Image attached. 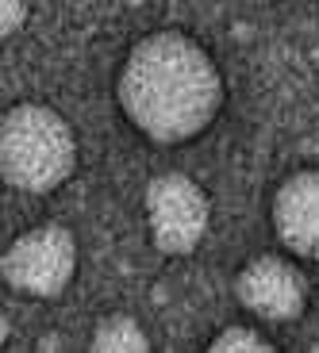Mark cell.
<instances>
[{
  "mask_svg": "<svg viewBox=\"0 0 319 353\" xmlns=\"http://www.w3.org/2000/svg\"><path fill=\"white\" fill-rule=\"evenodd\" d=\"M77 165V139L62 112L19 100L0 119V173L16 192L46 196Z\"/></svg>",
  "mask_w": 319,
  "mask_h": 353,
  "instance_id": "2",
  "label": "cell"
},
{
  "mask_svg": "<svg viewBox=\"0 0 319 353\" xmlns=\"http://www.w3.org/2000/svg\"><path fill=\"white\" fill-rule=\"evenodd\" d=\"M235 296L258 319L293 323L304 311V303H308V281H304V273L293 261L262 254L239 269V276H235Z\"/></svg>",
  "mask_w": 319,
  "mask_h": 353,
  "instance_id": "5",
  "label": "cell"
},
{
  "mask_svg": "<svg viewBox=\"0 0 319 353\" xmlns=\"http://www.w3.org/2000/svg\"><path fill=\"white\" fill-rule=\"evenodd\" d=\"M119 108L154 142H188L215 119L223 77L212 54L185 31H154L127 50L119 70Z\"/></svg>",
  "mask_w": 319,
  "mask_h": 353,
  "instance_id": "1",
  "label": "cell"
},
{
  "mask_svg": "<svg viewBox=\"0 0 319 353\" xmlns=\"http://www.w3.org/2000/svg\"><path fill=\"white\" fill-rule=\"evenodd\" d=\"M204 353H277L266 338L258 330H246V327H227L208 342Z\"/></svg>",
  "mask_w": 319,
  "mask_h": 353,
  "instance_id": "8",
  "label": "cell"
},
{
  "mask_svg": "<svg viewBox=\"0 0 319 353\" xmlns=\"http://www.w3.org/2000/svg\"><path fill=\"white\" fill-rule=\"evenodd\" d=\"M308 353H319V342H316V345H311V350H308Z\"/></svg>",
  "mask_w": 319,
  "mask_h": 353,
  "instance_id": "10",
  "label": "cell"
},
{
  "mask_svg": "<svg viewBox=\"0 0 319 353\" xmlns=\"http://www.w3.org/2000/svg\"><path fill=\"white\" fill-rule=\"evenodd\" d=\"M0 273L19 296L50 300V296L70 288L73 273H77V239L58 223L31 227L8 242Z\"/></svg>",
  "mask_w": 319,
  "mask_h": 353,
  "instance_id": "3",
  "label": "cell"
},
{
  "mask_svg": "<svg viewBox=\"0 0 319 353\" xmlns=\"http://www.w3.org/2000/svg\"><path fill=\"white\" fill-rule=\"evenodd\" d=\"M23 19H27V4H19V0H0V35L4 39L16 35Z\"/></svg>",
  "mask_w": 319,
  "mask_h": 353,
  "instance_id": "9",
  "label": "cell"
},
{
  "mask_svg": "<svg viewBox=\"0 0 319 353\" xmlns=\"http://www.w3.org/2000/svg\"><path fill=\"white\" fill-rule=\"evenodd\" d=\"M273 230L293 254L319 261V169L284 176L273 196Z\"/></svg>",
  "mask_w": 319,
  "mask_h": 353,
  "instance_id": "6",
  "label": "cell"
},
{
  "mask_svg": "<svg viewBox=\"0 0 319 353\" xmlns=\"http://www.w3.org/2000/svg\"><path fill=\"white\" fill-rule=\"evenodd\" d=\"M89 353H151V338L139 319L131 315H108L97 323L89 338Z\"/></svg>",
  "mask_w": 319,
  "mask_h": 353,
  "instance_id": "7",
  "label": "cell"
},
{
  "mask_svg": "<svg viewBox=\"0 0 319 353\" xmlns=\"http://www.w3.org/2000/svg\"><path fill=\"white\" fill-rule=\"evenodd\" d=\"M212 200L188 173H158L146 185V223L162 254H193L208 234Z\"/></svg>",
  "mask_w": 319,
  "mask_h": 353,
  "instance_id": "4",
  "label": "cell"
}]
</instances>
